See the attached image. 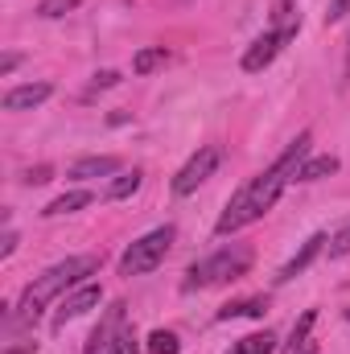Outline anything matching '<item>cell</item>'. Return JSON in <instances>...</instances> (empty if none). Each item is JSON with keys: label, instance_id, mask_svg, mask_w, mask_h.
Segmentation results:
<instances>
[{"label": "cell", "instance_id": "6da1fadb", "mask_svg": "<svg viewBox=\"0 0 350 354\" xmlns=\"http://www.w3.org/2000/svg\"><path fill=\"white\" fill-rule=\"evenodd\" d=\"M309 132H301L276 161H272V169H264L260 177H252L231 202H227V210L219 214V223H214V231L219 235H235L239 227H248V223H256V218H264L272 206H276V198L284 194V185L288 181H297V169H301V161L309 157Z\"/></svg>", "mask_w": 350, "mask_h": 354}, {"label": "cell", "instance_id": "7a4b0ae2", "mask_svg": "<svg viewBox=\"0 0 350 354\" xmlns=\"http://www.w3.org/2000/svg\"><path fill=\"white\" fill-rule=\"evenodd\" d=\"M91 272H99V256H71V260H62V264L46 268L25 292H21V305H17V322L21 326H29V322H37L42 317V309L58 297V292H66V288H79L83 280H87Z\"/></svg>", "mask_w": 350, "mask_h": 354}, {"label": "cell", "instance_id": "3957f363", "mask_svg": "<svg viewBox=\"0 0 350 354\" xmlns=\"http://www.w3.org/2000/svg\"><path fill=\"white\" fill-rule=\"evenodd\" d=\"M252 268V248H223L214 256H206L202 264H194L185 272V288H210V284H223V280H239L243 272Z\"/></svg>", "mask_w": 350, "mask_h": 354}, {"label": "cell", "instance_id": "277c9868", "mask_svg": "<svg viewBox=\"0 0 350 354\" xmlns=\"http://www.w3.org/2000/svg\"><path fill=\"white\" fill-rule=\"evenodd\" d=\"M174 239H177L174 227H157V231H149L145 239H136V243L120 256V276H145V272H153V268L169 256Z\"/></svg>", "mask_w": 350, "mask_h": 354}, {"label": "cell", "instance_id": "5b68a950", "mask_svg": "<svg viewBox=\"0 0 350 354\" xmlns=\"http://www.w3.org/2000/svg\"><path fill=\"white\" fill-rule=\"evenodd\" d=\"M219 161H223V149H219V145H202V149H198V153H194V157H190L181 169H177V177H174V194H177V198L194 194V189H198L206 177L219 169Z\"/></svg>", "mask_w": 350, "mask_h": 354}, {"label": "cell", "instance_id": "8992f818", "mask_svg": "<svg viewBox=\"0 0 350 354\" xmlns=\"http://www.w3.org/2000/svg\"><path fill=\"white\" fill-rule=\"evenodd\" d=\"M293 37H297V25H293V21H288L284 29H268L264 37H256V41L248 46V54H243V71H248V75H260L264 66H268V62L293 41Z\"/></svg>", "mask_w": 350, "mask_h": 354}, {"label": "cell", "instance_id": "52a82bcc", "mask_svg": "<svg viewBox=\"0 0 350 354\" xmlns=\"http://www.w3.org/2000/svg\"><path fill=\"white\" fill-rule=\"evenodd\" d=\"M99 301H103V288H99V284H79V288H75V292L58 305V313H54V330H62L66 322L83 317V313H87V309H95Z\"/></svg>", "mask_w": 350, "mask_h": 354}, {"label": "cell", "instance_id": "ba28073f", "mask_svg": "<svg viewBox=\"0 0 350 354\" xmlns=\"http://www.w3.org/2000/svg\"><path fill=\"white\" fill-rule=\"evenodd\" d=\"M120 330H124V305L116 301V305L103 313L99 330H95V334L87 338V351H83V354H107V351H111V342L120 338Z\"/></svg>", "mask_w": 350, "mask_h": 354}, {"label": "cell", "instance_id": "9c48e42d", "mask_svg": "<svg viewBox=\"0 0 350 354\" xmlns=\"http://www.w3.org/2000/svg\"><path fill=\"white\" fill-rule=\"evenodd\" d=\"M326 243H330V235H322V231H317V235H309V239L301 243V252H297V256H293L288 264L280 268V272H276V280H280V284L297 280V276H301L305 268H309L313 260H317V256H322V248H326Z\"/></svg>", "mask_w": 350, "mask_h": 354}, {"label": "cell", "instance_id": "30bf717a", "mask_svg": "<svg viewBox=\"0 0 350 354\" xmlns=\"http://www.w3.org/2000/svg\"><path fill=\"white\" fill-rule=\"evenodd\" d=\"M54 95V87L50 83H25V87H12L4 91V111H29V107H37V103H46Z\"/></svg>", "mask_w": 350, "mask_h": 354}, {"label": "cell", "instance_id": "8fae6325", "mask_svg": "<svg viewBox=\"0 0 350 354\" xmlns=\"http://www.w3.org/2000/svg\"><path fill=\"white\" fill-rule=\"evenodd\" d=\"M120 157H79L75 165H71V177L75 181H91V177H111L120 174Z\"/></svg>", "mask_w": 350, "mask_h": 354}, {"label": "cell", "instance_id": "7c38bea8", "mask_svg": "<svg viewBox=\"0 0 350 354\" xmlns=\"http://www.w3.org/2000/svg\"><path fill=\"white\" fill-rule=\"evenodd\" d=\"M95 198H91V189H71V194H62V198H54L42 214L46 218H62V214H75V210H83V206H91Z\"/></svg>", "mask_w": 350, "mask_h": 354}, {"label": "cell", "instance_id": "4fadbf2b", "mask_svg": "<svg viewBox=\"0 0 350 354\" xmlns=\"http://www.w3.org/2000/svg\"><path fill=\"white\" fill-rule=\"evenodd\" d=\"M330 174H338V157L322 153V157H305V161H301L297 181H322V177H330Z\"/></svg>", "mask_w": 350, "mask_h": 354}, {"label": "cell", "instance_id": "5bb4252c", "mask_svg": "<svg viewBox=\"0 0 350 354\" xmlns=\"http://www.w3.org/2000/svg\"><path fill=\"white\" fill-rule=\"evenodd\" d=\"M272 351H276V334H272V330H256V334L231 342L227 354H272Z\"/></svg>", "mask_w": 350, "mask_h": 354}, {"label": "cell", "instance_id": "9a60e30c", "mask_svg": "<svg viewBox=\"0 0 350 354\" xmlns=\"http://www.w3.org/2000/svg\"><path fill=\"white\" fill-rule=\"evenodd\" d=\"M268 309V297H248V301H231L219 309V322H231V317H264Z\"/></svg>", "mask_w": 350, "mask_h": 354}, {"label": "cell", "instance_id": "2e32d148", "mask_svg": "<svg viewBox=\"0 0 350 354\" xmlns=\"http://www.w3.org/2000/svg\"><path fill=\"white\" fill-rule=\"evenodd\" d=\"M165 62H169V50H165V46H149V50H136L132 71H136V75H153V71L165 66Z\"/></svg>", "mask_w": 350, "mask_h": 354}, {"label": "cell", "instance_id": "e0dca14e", "mask_svg": "<svg viewBox=\"0 0 350 354\" xmlns=\"http://www.w3.org/2000/svg\"><path fill=\"white\" fill-rule=\"evenodd\" d=\"M140 181H145V174H140V169H132V174H120L111 185H107V198H111V202H120V198H132V194L140 189Z\"/></svg>", "mask_w": 350, "mask_h": 354}, {"label": "cell", "instance_id": "ac0fdd59", "mask_svg": "<svg viewBox=\"0 0 350 354\" xmlns=\"http://www.w3.org/2000/svg\"><path fill=\"white\" fill-rule=\"evenodd\" d=\"M313 322H317V313L313 309H305L301 313V322L293 326V334H288V354H297L301 346H309V330H313Z\"/></svg>", "mask_w": 350, "mask_h": 354}, {"label": "cell", "instance_id": "d6986e66", "mask_svg": "<svg viewBox=\"0 0 350 354\" xmlns=\"http://www.w3.org/2000/svg\"><path fill=\"white\" fill-rule=\"evenodd\" d=\"M149 351L153 354H177L181 346H177V334L174 330H153L149 334Z\"/></svg>", "mask_w": 350, "mask_h": 354}, {"label": "cell", "instance_id": "ffe728a7", "mask_svg": "<svg viewBox=\"0 0 350 354\" xmlns=\"http://www.w3.org/2000/svg\"><path fill=\"white\" fill-rule=\"evenodd\" d=\"M83 0H42L37 4V17H46V21H54V17H66V12H75Z\"/></svg>", "mask_w": 350, "mask_h": 354}, {"label": "cell", "instance_id": "44dd1931", "mask_svg": "<svg viewBox=\"0 0 350 354\" xmlns=\"http://www.w3.org/2000/svg\"><path fill=\"white\" fill-rule=\"evenodd\" d=\"M326 252H330V260H342V256H350V223H347V227H338V231L330 235Z\"/></svg>", "mask_w": 350, "mask_h": 354}, {"label": "cell", "instance_id": "7402d4cb", "mask_svg": "<svg viewBox=\"0 0 350 354\" xmlns=\"http://www.w3.org/2000/svg\"><path fill=\"white\" fill-rule=\"evenodd\" d=\"M107 354H136V338H132V330H120V338L111 342V351Z\"/></svg>", "mask_w": 350, "mask_h": 354}, {"label": "cell", "instance_id": "603a6c76", "mask_svg": "<svg viewBox=\"0 0 350 354\" xmlns=\"http://www.w3.org/2000/svg\"><path fill=\"white\" fill-rule=\"evenodd\" d=\"M350 17V0H330V12H326V25H338Z\"/></svg>", "mask_w": 350, "mask_h": 354}, {"label": "cell", "instance_id": "cb8c5ba5", "mask_svg": "<svg viewBox=\"0 0 350 354\" xmlns=\"http://www.w3.org/2000/svg\"><path fill=\"white\" fill-rule=\"evenodd\" d=\"M116 83H120V75H116V71H99V75H95V79H91V91L116 87Z\"/></svg>", "mask_w": 350, "mask_h": 354}, {"label": "cell", "instance_id": "d4e9b609", "mask_svg": "<svg viewBox=\"0 0 350 354\" xmlns=\"http://www.w3.org/2000/svg\"><path fill=\"white\" fill-rule=\"evenodd\" d=\"M17 66H21V54H4V58H0V79H8Z\"/></svg>", "mask_w": 350, "mask_h": 354}, {"label": "cell", "instance_id": "484cf974", "mask_svg": "<svg viewBox=\"0 0 350 354\" xmlns=\"http://www.w3.org/2000/svg\"><path fill=\"white\" fill-rule=\"evenodd\" d=\"M25 181H29V185H46V181H50V165H37V169H29V174H25Z\"/></svg>", "mask_w": 350, "mask_h": 354}, {"label": "cell", "instance_id": "4316f807", "mask_svg": "<svg viewBox=\"0 0 350 354\" xmlns=\"http://www.w3.org/2000/svg\"><path fill=\"white\" fill-rule=\"evenodd\" d=\"M17 252V231H4V243H0V260H8Z\"/></svg>", "mask_w": 350, "mask_h": 354}, {"label": "cell", "instance_id": "83f0119b", "mask_svg": "<svg viewBox=\"0 0 350 354\" xmlns=\"http://www.w3.org/2000/svg\"><path fill=\"white\" fill-rule=\"evenodd\" d=\"M297 354H317V346H313V342H309V346H301V351Z\"/></svg>", "mask_w": 350, "mask_h": 354}, {"label": "cell", "instance_id": "f1b7e54d", "mask_svg": "<svg viewBox=\"0 0 350 354\" xmlns=\"http://www.w3.org/2000/svg\"><path fill=\"white\" fill-rule=\"evenodd\" d=\"M347 79H350V37H347Z\"/></svg>", "mask_w": 350, "mask_h": 354}, {"label": "cell", "instance_id": "f546056e", "mask_svg": "<svg viewBox=\"0 0 350 354\" xmlns=\"http://www.w3.org/2000/svg\"><path fill=\"white\" fill-rule=\"evenodd\" d=\"M347 317H350V309H347Z\"/></svg>", "mask_w": 350, "mask_h": 354}]
</instances>
